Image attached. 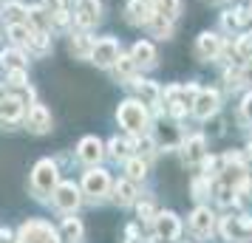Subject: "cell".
<instances>
[{
    "instance_id": "cell-31",
    "label": "cell",
    "mask_w": 252,
    "mask_h": 243,
    "mask_svg": "<svg viewBox=\"0 0 252 243\" xmlns=\"http://www.w3.org/2000/svg\"><path fill=\"white\" fill-rule=\"evenodd\" d=\"M235 54L244 57V59H252V34L250 31L238 37V43H235Z\"/></svg>"
},
{
    "instance_id": "cell-3",
    "label": "cell",
    "mask_w": 252,
    "mask_h": 243,
    "mask_svg": "<svg viewBox=\"0 0 252 243\" xmlns=\"http://www.w3.org/2000/svg\"><path fill=\"white\" fill-rule=\"evenodd\" d=\"M116 119H119V125L127 133H142V130L148 128V108H145V102H139V99H127V102L119 105Z\"/></svg>"
},
{
    "instance_id": "cell-37",
    "label": "cell",
    "mask_w": 252,
    "mask_h": 243,
    "mask_svg": "<svg viewBox=\"0 0 252 243\" xmlns=\"http://www.w3.org/2000/svg\"><path fill=\"white\" fill-rule=\"evenodd\" d=\"M241 110H244V119L247 122H252V93L244 99V105H241Z\"/></svg>"
},
{
    "instance_id": "cell-11",
    "label": "cell",
    "mask_w": 252,
    "mask_h": 243,
    "mask_svg": "<svg viewBox=\"0 0 252 243\" xmlns=\"http://www.w3.org/2000/svg\"><path fill=\"white\" fill-rule=\"evenodd\" d=\"M195 54H198V59H216L221 54V37L213 34V31L198 34V40H195Z\"/></svg>"
},
{
    "instance_id": "cell-30",
    "label": "cell",
    "mask_w": 252,
    "mask_h": 243,
    "mask_svg": "<svg viewBox=\"0 0 252 243\" xmlns=\"http://www.w3.org/2000/svg\"><path fill=\"white\" fill-rule=\"evenodd\" d=\"M3 14H6V20H9V26H12V23H23V14H26V9L20 6V3H6V6H3Z\"/></svg>"
},
{
    "instance_id": "cell-40",
    "label": "cell",
    "mask_w": 252,
    "mask_h": 243,
    "mask_svg": "<svg viewBox=\"0 0 252 243\" xmlns=\"http://www.w3.org/2000/svg\"><path fill=\"white\" fill-rule=\"evenodd\" d=\"M241 77H244V80H247V82H250V85H252V59H250V62H247V68L241 71Z\"/></svg>"
},
{
    "instance_id": "cell-7",
    "label": "cell",
    "mask_w": 252,
    "mask_h": 243,
    "mask_svg": "<svg viewBox=\"0 0 252 243\" xmlns=\"http://www.w3.org/2000/svg\"><path fill=\"white\" fill-rule=\"evenodd\" d=\"M116 57H119V46H116V40H111V37H105V40H99V43H94L91 48V62L94 65H99V68H111L116 62Z\"/></svg>"
},
{
    "instance_id": "cell-23",
    "label": "cell",
    "mask_w": 252,
    "mask_h": 243,
    "mask_svg": "<svg viewBox=\"0 0 252 243\" xmlns=\"http://www.w3.org/2000/svg\"><path fill=\"white\" fill-rule=\"evenodd\" d=\"M0 65L6 71H14V68H26V59L17 48H9V51H0Z\"/></svg>"
},
{
    "instance_id": "cell-8",
    "label": "cell",
    "mask_w": 252,
    "mask_h": 243,
    "mask_svg": "<svg viewBox=\"0 0 252 243\" xmlns=\"http://www.w3.org/2000/svg\"><path fill=\"white\" fill-rule=\"evenodd\" d=\"M153 226H156V238L159 241H176L179 235H182V223L179 218L173 215V212H159V215H153Z\"/></svg>"
},
{
    "instance_id": "cell-24",
    "label": "cell",
    "mask_w": 252,
    "mask_h": 243,
    "mask_svg": "<svg viewBox=\"0 0 252 243\" xmlns=\"http://www.w3.org/2000/svg\"><path fill=\"white\" fill-rule=\"evenodd\" d=\"M9 37H12L14 46H29V40H32V26L29 23H12L9 26Z\"/></svg>"
},
{
    "instance_id": "cell-21",
    "label": "cell",
    "mask_w": 252,
    "mask_h": 243,
    "mask_svg": "<svg viewBox=\"0 0 252 243\" xmlns=\"http://www.w3.org/2000/svg\"><path fill=\"white\" fill-rule=\"evenodd\" d=\"M204 159V136H193V139L184 141V162L195 164Z\"/></svg>"
},
{
    "instance_id": "cell-2",
    "label": "cell",
    "mask_w": 252,
    "mask_h": 243,
    "mask_svg": "<svg viewBox=\"0 0 252 243\" xmlns=\"http://www.w3.org/2000/svg\"><path fill=\"white\" fill-rule=\"evenodd\" d=\"M60 184V173H57V164L51 159H43V162L34 164L32 170V192L37 198H46L54 192V187Z\"/></svg>"
},
{
    "instance_id": "cell-41",
    "label": "cell",
    "mask_w": 252,
    "mask_h": 243,
    "mask_svg": "<svg viewBox=\"0 0 252 243\" xmlns=\"http://www.w3.org/2000/svg\"><path fill=\"white\" fill-rule=\"evenodd\" d=\"M136 235H139L136 226H127V243H130V241H136Z\"/></svg>"
},
{
    "instance_id": "cell-16",
    "label": "cell",
    "mask_w": 252,
    "mask_h": 243,
    "mask_svg": "<svg viewBox=\"0 0 252 243\" xmlns=\"http://www.w3.org/2000/svg\"><path fill=\"white\" fill-rule=\"evenodd\" d=\"M127 20L133 26H142V23H150V17H153V6H150L148 0H130L127 3Z\"/></svg>"
},
{
    "instance_id": "cell-33",
    "label": "cell",
    "mask_w": 252,
    "mask_h": 243,
    "mask_svg": "<svg viewBox=\"0 0 252 243\" xmlns=\"http://www.w3.org/2000/svg\"><path fill=\"white\" fill-rule=\"evenodd\" d=\"M6 74H9V82L14 88H23L26 85V68H14V71H6Z\"/></svg>"
},
{
    "instance_id": "cell-18",
    "label": "cell",
    "mask_w": 252,
    "mask_h": 243,
    "mask_svg": "<svg viewBox=\"0 0 252 243\" xmlns=\"http://www.w3.org/2000/svg\"><path fill=\"white\" fill-rule=\"evenodd\" d=\"M130 59H133L136 65H142V68H150V65L156 62V51H153V46H150V43L139 40L136 46H133V51H130Z\"/></svg>"
},
{
    "instance_id": "cell-9",
    "label": "cell",
    "mask_w": 252,
    "mask_h": 243,
    "mask_svg": "<svg viewBox=\"0 0 252 243\" xmlns=\"http://www.w3.org/2000/svg\"><path fill=\"white\" fill-rule=\"evenodd\" d=\"M99 20V0H77L74 9V23L80 28H91Z\"/></svg>"
},
{
    "instance_id": "cell-29",
    "label": "cell",
    "mask_w": 252,
    "mask_h": 243,
    "mask_svg": "<svg viewBox=\"0 0 252 243\" xmlns=\"http://www.w3.org/2000/svg\"><path fill=\"white\" fill-rule=\"evenodd\" d=\"M150 28H153V37H159V40L170 37V20H164V17H159V14L150 17Z\"/></svg>"
},
{
    "instance_id": "cell-42",
    "label": "cell",
    "mask_w": 252,
    "mask_h": 243,
    "mask_svg": "<svg viewBox=\"0 0 252 243\" xmlns=\"http://www.w3.org/2000/svg\"><path fill=\"white\" fill-rule=\"evenodd\" d=\"M247 150H250V159H252V144H250V147H247Z\"/></svg>"
},
{
    "instance_id": "cell-15",
    "label": "cell",
    "mask_w": 252,
    "mask_h": 243,
    "mask_svg": "<svg viewBox=\"0 0 252 243\" xmlns=\"http://www.w3.org/2000/svg\"><path fill=\"white\" fill-rule=\"evenodd\" d=\"M221 232H224V238L227 241H238L241 235H252V220L244 215V218H224L221 223Z\"/></svg>"
},
{
    "instance_id": "cell-27",
    "label": "cell",
    "mask_w": 252,
    "mask_h": 243,
    "mask_svg": "<svg viewBox=\"0 0 252 243\" xmlns=\"http://www.w3.org/2000/svg\"><path fill=\"white\" fill-rule=\"evenodd\" d=\"M133 68H136V62H133L130 57H122V54L116 57L114 71H116V77H119V80H130V77H133Z\"/></svg>"
},
{
    "instance_id": "cell-10",
    "label": "cell",
    "mask_w": 252,
    "mask_h": 243,
    "mask_svg": "<svg viewBox=\"0 0 252 243\" xmlns=\"http://www.w3.org/2000/svg\"><path fill=\"white\" fill-rule=\"evenodd\" d=\"M105 156V144L96 136H85V139L77 144V159L82 164H96Z\"/></svg>"
},
{
    "instance_id": "cell-1",
    "label": "cell",
    "mask_w": 252,
    "mask_h": 243,
    "mask_svg": "<svg viewBox=\"0 0 252 243\" xmlns=\"http://www.w3.org/2000/svg\"><path fill=\"white\" fill-rule=\"evenodd\" d=\"M14 243H63L60 232L48 223V220H40V218H29L17 229L14 235Z\"/></svg>"
},
{
    "instance_id": "cell-14",
    "label": "cell",
    "mask_w": 252,
    "mask_h": 243,
    "mask_svg": "<svg viewBox=\"0 0 252 243\" xmlns=\"http://www.w3.org/2000/svg\"><path fill=\"white\" fill-rule=\"evenodd\" d=\"M29 130L37 133V136L51 130V113H48L46 105H34V108L29 110Z\"/></svg>"
},
{
    "instance_id": "cell-5",
    "label": "cell",
    "mask_w": 252,
    "mask_h": 243,
    "mask_svg": "<svg viewBox=\"0 0 252 243\" xmlns=\"http://www.w3.org/2000/svg\"><path fill=\"white\" fill-rule=\"evenodd\" d=\"M51 198H54V207L60 209V212H77V207H80V187L71 184V181H60L57 187H54V192H51Z\"/></svg>"
},
{
    "instance_id": "cell-20",
    "label": "cell",
    "mask_w": 252,
    "mask_h": 243,
    "mask_svg": "<svg viewBox=\"0 0 252 243\" xmlns=\"http://www.w3.org/2000/svg\"><path fill=\"white\" fill-rule=\"evenodd\" d=\"M85 229H82V220L80 218H65L63 220V226H60V238L68 243H80Z\"/></svg>"
},
{
    "instance_id": "cell-13",
    "label": "cell",
    "mask_w": 252,
    "mask_h": 243,
    "mask_svg": "<svg viewBox=\"0 0 252 243\" xmlns=\"http://www.w3.org/2000/svg\"><path fill=\"white\" fill-rule=\"evenodd\" d=\"M190 229H193L195 238H210L213 235V212L204 207H198L190 215Z\"/></svg>"
},
{
    "instance_id": "cell-17",
    "label": "cell",
    "mask_w": 252,
    "mask_h": 243,
    "mask_svg": "<svg viewBox=\"0 0 252 243\" xmlns=\"http://www.w3.org/2000/svg\"><path fill=\"white\" fill-rule=\"evenodd\" d=\"M23 110H26V105L20 96H3L0 99V119L3 122H17L23 116Z\"/></svg>"
},
{
    "instance_id": "cell-43",
    "label": "cell",
    "mask_w": 252,
    "mask_h": 243,
    "mask_svg": "<svg viewBox=\"0 0 252 243\" xmlns=\"http://www.w3.org/2000/svg\"><path fill=\"white\" fill-rule=\"evenodd\" d=\"M0 93H3V85H0Z\"/></svg>"
},
{
    "instance_id": "cell-12",
    "label": "cell",
    "mask_w": 252,
    "mask_h": 243,
    "mask_svg": "<svg viewBox=\"0 0 252 243\" xmlns=\"http://www.w3.org/2000/svg\"><path fill=\"white\" fill-rule=\"evenodd\" d=\"M218 110V93L216 91H198L193 99V113L198 119H210Z\"/></svg>"
},
{
    "instance_id": "cell-22",
    "label": "cell",
    "mask_w": 252,
    "mask_h": 243,
    "mask_svg": "<svg viewBox=\"0 0 252 243\" xmlns=\"http://www.w3.org/2000/svg\"><path fill=\"white\" fill-rule=\"evenodd\" d=\"M179 12H182L179 0H153V14H159L164 20H170V23L179 17Z\"/></svg>"
},
{
    "instance_id": "cell-39",
    "label": "cell",
    "mask_w": 252,
    "mask_h": 243,
    "mask_svg": "<svg viewBox=\"0 0 252 243\" xmlns=\"http://www.w3.org/2000/svg\"><path fill=\"white\" fill-rule=\"evenodd\" d=\"M0 243H14L12 229H0Z\"/></svg>"
},
{
    "instance_id": "cell-28",
    "label": "cell",
    "mask_w": 252,
    "mask_h": 243,
    "mask_svg": "<svg viewBox=\"0 0 252 243\" xmlns=\"http://www.w3.org/2000/svg\"><path fill=\"white\" fill-rule=\"evenodd\" d=\"M125 173L130 181H139V178H145V173H148V164L142 162V159H130L125 164Z\"/></svg>"
},
{
    "instance_id": "cell-25",
    "label": "cell",
    "mask_w": 252,
    "mask_h": 243,
    "mask_svg": "<svg viewBox=\"0 0 252 243\" xmlns=\"http://www.w3.org/2000/svg\"><path fill=\"white\" fill-rule=\"evenodd\" d=\"M91 48H94V40L88 34H74L71 37V51L77 57H91Z\"/></svg>"
},
{
    "instance_id": "cell-6",
    "label": "cell",
    "mask_w": 252,
    "mask_h": 243,
    "mask_svg": "<svg viewBox=\"0 0 252 243\" xmlns=\"http://www.w3.org/2000/svg\"><path fill=\"white\" fill-rule=\"evenodd\" d=\"M108 189H111V175L99 170V167H94L88 173L82 175V192L91 198H102L108 195Z\"/></svg>"
},
{
    "instance_id": "cell-38",
    "label": "cell",
    "mask_w": 252,
    "mask_h": 243,
    "mask_svg": "<svg viewBox=\"0 0 252 243\" xmlns=\"http://www.w3.org/2000/svg\"><path fill=\"white\" fill-rule=\"evenodd\" d=\"M204 189H207V184L201 181V178H198V181H193V195H195V198L204 195Z\"/></svg>"
},
{
    "instance_id": "cell-19",
    "label": "cell",
    "mask_w": 252,
    "mask_h": 243,
    "mask_svg": "<svg viewBox=\"0 0 252 243\" xmlns=\"http://www.w3.org/2000/svg\"><path fill=\"white\" fill-rule=\"evenodd\" d=\"M114 201L119 204V207H130V204L136 201V184H133L130 178L119 181V184L114 187Z\"/></svg>"
},
{
    "instance_id": "cell-35",
    "label": "cell",
    "mask_w": 252,
    "mask_h": 243,
    "mask_svg": "<svg viewBox=\"0 0 252 243\" xmlns=\"http://www.w3.org/2000/svg\"><path fill=\"white\" fill-rule=\"evenodd\" d=\"M136 209H139V218H142V220H153V215H156L150 201H142V204H139Z\"/></svg>"
},
{
    "instance_id": "cell-4",
    "label": "cell",
    "mask_w": 252,
    "mask_h": 243,
    "mask_svg": "<svg viewBox=\"0 0 252 243\" xmlns=\"http://www.w3.org/2000/svg\"><path fill=\"white\" fill-rule=\"evenodd\" d=\"M198 93V85H170L164 91V102H167V113L170 116H184L193 108V99Z\"/></svg>"
},
{
    "instance_id": "cell-32",
    "label": "cell",
    "mask_w": 252,
    "mask_h": 243,
    "mask_svg": "<svg viewBox=\"0 0 252 243\" xmlns=\"http://www.w3.org/2000/svg\"><path fill=\"white\" fill-rule=\"evenodd\" d=\"M133 85H136L139 93H142V96H145V99H148L150 105H156V102H159V88H156L153 82H133Z\"/></svg>"
},
{
    "instance_id": "cell-36",
    "label": "cell",
    "mask_w": 252,
    "mask_h": 243,
    "mask_svg": "<svg viewBox=\"0 0 252 243\" xmlns=\"http://www.w3.org/2000/svg\"><path fill=\"white\" fill-rule=\"evenodd\" d=\"M241 71L238 68H232V71H227V85H229V88H235V85H241Z\"/></svg>"
},
{
    "instance_id": "cell-34",
    "label": "cell",
    "mask_w": 252,
    "mask_h": 243,
    "mask_svg": "<svg viewBox=\"0 0 252 243\" xmlns=\"http://www.w3.org/2000/svg\"><path fill=\"white\" fill-rule=\"evenodd\" d=\"M111 156H114V159H125L127 156V141H119V139L111 141Z\"/></svg>"
},
{
    "instance_id": "cell-26",
    "label": "cell",
    "mask_w": 252,
    "mask_h": 243,
    "mask_svg": "<svg viewBox=\"0 0 252 243\" xmlns=\"http://www.w3.org/2000/svg\"><path fill=\"white\" fill-rule=\"evenodd\" d=\"M29 48H34L37 54H46L48 48H51V37H48V31H37V28H32Z\"/></svg>"
}]
</instances>
